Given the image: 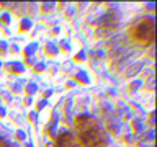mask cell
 I'll list each match as a JSON object with an SVG mask.
<instances>
[{
	"label": "cell",
	"instance_id": "5bb4252c",
	"mask_svg": "<svg viewBox=\"0 0 157 147\" xmlns=\"http://www.w3.org/2000/svg\"><path fill=\"white\" fill-rule=\"evenodd\" d=\"M83 57H85V54H83V52H80V54H77V56H75L77 61H83Z\"/></svg>",
	"mask_w": 157,
	"mask_h": 147
},
{
	"label": "cell",
	"instance_id": "7c38bea8",
	"mask_svg": "<svg viewBox=\"0 0 157 147\" xmlns=\"http://www.w3.org/2000/svg\"><path fill=\"white\" fill-rule=\"evenodd\" d=\"M46 52H48V54H56L57 49H56V47H46Z\"/></svg>",
	"mask_w": 157,
	"mask_h": 147
},
{
	"label": "cell",
	"instance_id": "d6986e66",
	"mask_svg": "<svg viewBox=\"0 0 157 147\" xmlns=\"http://www.w3.org/2000/svg\"><path fill=\"white\" fill-rule=\"evenodd\" d=\"M51 7H52V3H44V8L43 10H51Z\"/></svg>",
	"mask_w": 157,
	"mask_h": 147
},
{
	"label": "cell",
	"instance_id": "277c9868",
	"mask_svg": "<svg viewBox=\"0 0 157 147\" xmlns=\"http://www.w3.org/2000/svg\"><path fill=\"white\" fill-rule=\"evenodd\" d=\"M142 67H144V64H142V62H137V64H134L132 67H129V69H128V72H126V77H132V75H136V74L139 72Z\"/></svg>",
	"mask_w": 157,
	"mask_h": 147
},
{
	"label": "cell",
	"instance_id": "4fadbf2b",
	"mask_svg": "<svg viewBox=\"0 0 157 147\" xmlns=\"http://www.w3.org/2000/svg\"><path fill=\"white\" fill-rule=\"evenodd\" d=\"M34 90H36V87H34V83H29V87H28V92H29V93H33Z\"/></svg>",
	"mask_w": 157,
	"mask_h": 147
},
{
	"label": "cell",
	"instance_id": "8992f818",
	"mask_svg": "<svg viewBox=\"0 0 157 147\" xmlns=\"http://www.w3.org/2000/svg\"><path fill=\"white\" fill-rule=\"evenodd\" d=\"M31 28V20L29 18H25L23 21H21V24H20V29H21V31H25V29H29Z\"/></svg>",
	"mask_w": 157,
	"mask_h": 147
},
{
	"label": "cell",
	"instance_id": "9a60e30c",
	"mask_svg": "<svg viewBox=\"0 0 157 147\" xmlns=\"http://www.w3.org/2000/svg\"><path fill=\"white\" fill-rule=\"evenodd\" d=\"M139 85H141V82H134V83H132V87H131V90H136V88H139Z\"/></svg>",
	"mask_w": 157,
	"mask_h": 147
},
{
	"label": "cell",
	"instance_id": "ba28073f",
	"mask_svg": "<svg viewBox=\"0 0 157 147\" xmlns=\"http://www.w3.org/2000/svg\"><path fill=\"white\" fill-rule=\"evenodd\" d=\"M121 52H123V47H115V49H113V51L110 52V57H113V59H115L116 56H120Z\"/></svg>",
	"mask_w": 157,
	"mask_h": 147
},
{
	"label": "cell",
	"instance_id": "2e32d148",
	"mask_svg": "<svg viewBox=\"0 0 157 147\" xmlns=\"http://www.w3.org/2000/svg\"><path fill=\"white\" fill-rule=\"evenodd\" d=\"M17 136H18V139H25V132H23V131H18Z\"/></svg>",
	"mask_w": 157,
	"mask_h": 147
},
{
	"label": "cell",
	"instance_id": "7402d4cb",
	"mask_svg": "<svg viewBox=\"0 0 157 147\" xmlns=\"http://www.w3.org/2000/svg\"><path fill=\"white\" fill-rule=\"evenodd\" d=\"M126 141H128V142H132V141H134V136H128Z\"/></svg>",
	"mask_w": 157,
	"mask_h": 147
},
{
	"label": "cell",
	"instance_id": "ac0fdd59",
	"mask_svg": "<svg viewBox=\"0 0 157 147\" xmlns=\"http://www.w3.org/2000/svg\"><path fill=\"white\" fill-rule=\"evenodd\" d=\"M147 136H149V137H147V139H154V131H149V132H147Z\"/></svg>",
	"mask_w": 157,
	"mask_h": 147
},
{
	"label": "cell",
	"instance_id": "9c48e42d",
	"mask_svg": "<svg viewBox=\"0 0 157 147\" xmlns=\"http://www.w3.org/2000/svg\"><path fill=\"white\" fill-rule=\"evenodd\" d=\"M77 80H80V82H83V83H87L88 82V78H87V75L83 72H78L77 74Z\"/></svg>",
	"mask_w": 157,
	"mask_h": 147
},
{
	"label": "cell",
	"instance_id": "52a82bcc",
	"mask_svg": "<svg viewBox=\"0 0 157 147\" xmlns=\"http://www.w3.org/2000/svg\"><path fill=\"white\" fill-rule=\"evenodd\" d=\"M10 69L18 74V72H21V70H23V66H21V64H17V62H15V64H10Z\"/></svg>",
	"mask_w": 157,
	"mask_h": 147
},
{
	"label": "cell",
	"instance_id": "5b68a950",
	"mask_svg": "<svg viewBox=\"0 0 157 147\" xmlns=\"http://www.w3.org/2000/svg\"><path fill=\"white\" fill-rule=\"evenodd\" d=\"M115 20H118L116 12H110L108 15L103 17V23H105V24H111V23H115Z\"/></svg>",
	"mask_w": 157,
	"mask_h": 147
},
{
	"label": "cell",
	"instance_id": "3957f363",
	"mask_svg": "<svg viewBox=\"0 0 157 147\" xmlns=\"http://www.w3.org/2000/svg\"><path fill=\"white\" fill-rule=\"evenodd\" d=\"M77 142L69 131H61L56 137V147H75Z\"/></svg>",
	"mask_w": 157,
	"mask_h": 147
},
{
	"label": "cell",
	"instance_id": "ffe728a7",
	"mask_svg": "<svg viewBox=\"0 0 157 147\" xmlns=\"http://www.w3.org/2000/svg\"><path fill=\"white\" fill-rule=\"evenodd\" d=\"M0 147H8V144H7L3 139H0Z\"/></svg>",
	"mask_w": 157,
	"mask_h": 147
},
{
	"label": "cell",
	"instance_id": "44dd1931",
	"mask_svg": "<svg viewBox=\"0 0 157 147\" xmlns=\"http://www.w3.org/2000/svg\"><path fill=\"white\" fill-rule=\"evenodd\" d=\"M3 116H5V108L0 106V118H3Z\"/></svg>",
	"mask_w": 157,
	"mask_h": 147
},
{
	"label": "cell",
	"instance_id": "603a6c76",
	"mask_svg": "<svg viewBox=\"0 0 157 147\" xmlns=\"http://www.w3.org/2000/svg\"><path fill=\"white\" fill-rule=\"evenodd\" d=\"M44 105H46V101H41V103H38V110H39V108H43Z\"/></svg>",
	"mask_w": 157,
	"mask_h": 147
},
{
	"label": "cell",
	"instance_id": "7a4b0ae2",
	"mask_svg": "<svg viewBox=\"0 0 157 147\" xmlns=\"http://www.w3.org/2000/svg\"><path fill=\"white\" fill-rule=\"evenodd\" d=\"M154 33H155V28H154V18L149 17V18H142L141 21H137L131 29V38L132 41L136 43H141L144 46H149V44L154 43Z\"/></svg>",
	"mask_w": 157,
	"mask_h": 147
},
{
	"label": "cell",
	"instance_id": "8fae6325",
	"mask_svg": "<svg viewBox=\"0 0 157 147\" xmlns=\"http://www.w3.org/2000/svg\"><path fill=\"white\" fill-rule=\"evenodd\" d=\"M134 129H136V131H141V129H142V121H141V119H136V121H134Z\"/></svg>",
	"mask_w": 157,
	"mask_h": 147
},
{
	"label": "cell",
	"instance_id": "30bf717a",
	"mask_svg": "<svg viewBox=\"0 0 157 147\" xmlns=\"http://www.w3.org/2000/svg\"><path fill=\"white\" fill-rule=\"evenodd\" d=\"M36 49V44H31L28 49H25V56H29V54H33V51Z\"/></svg>",
	"mask_w": 157,
	"mask_h": 147
},
{
	"label": "cell",
	"instance_id": "6da1fadb",
	"mask_svg": "<svg viewBox=\"0 0 157 147\" xmlns=\"http://www.w3.org/2000/svg\"><path fill=\"white\" fill-rule=\"evenodd\" d=\"M77 136L82 147H106L108 136L97 124L95 119L88 116H80L77 119Z\"/></svg>",
	"mask_w": 157,
	"mask_h": 147
},
{
	"label": "cell",
	"instance_id": "e0dca14e",
	"mask_svg": "<svg viewBox=\"0 0 157 147\" xmlns=\"http://www.w3.org/2000/svg\"><path fill=\"white\" fill-rule=\"evenodd\" d=\"M2 21H3V23H8V21H10V17H8V15H3V17H2Z\"/></svg>",
	"mask_w": 157,
	"mask_h": 147
}]
</instances>
